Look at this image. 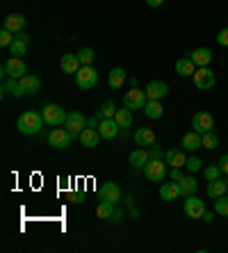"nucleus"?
I'll use <instances>...</instances> for the list:
<instances>
[{
    "label": "nucleus",
    "mask_w": 228,
    "mask_h": 253,
    "mask_svg": "<svg viewBox=\"0 0 228 253\" xmlns=\"http://www.w3.org/2000/svg\"><path fill=\"white\" fill-rule=\"evenodd\" d=\"M44 117H41L39 112H32V110H28V112H23L21 117H18L16 121V128L21 135L25 137H32V135H39V130L44 128Z\"/></svg>",
    "instance_id": "1"
},
{
    "label": "nucleus",
    "mask_w": 228,
    "mask_h": 253,
    "mask_svg": "<svg viewBox=\"0 0 228 253\" xmlns=\"http://www.w3.org/2000/svg\"><path fill=\"white\" fill-rule=\"evenodd\" d=\"M96 83H98V71L94 69V66H80V71L76 73V84L80 89H85V91H89V89H94Z\"/></svg>",
    "instance_id": "2"
},
{
    "label": "nucleus",
    "mask_w": 228,
    "mask_h": 253,
    "mask_svg": "<svg viewBox=\"0 0 228 253\" xmlns=\"http://www.w3.org/2000/svg\"><path fill=\"white\" fill-rule=\"evenodd\" d=\"M192 80H194V87L201 89V91H208V89H212V87H215V83H217L215 71H210L208 66H201V69L194 71Z\"/></svg>",
    "instance_id": "3"
},
{
    "label": "nucleus",
    "mask_w": 228,
    "mask_h": 253,
    "mask_svg": "<svg viewBox=\"0 0 228 253\" xmlns=\"http://www.w3.org/2000/svg\"><path fill=\"white\" fill-rule=\"evenodd\" d=\"M41 117H44V121H46L48 126H62V124H66V117H69V114L64 112V107L55 105V103H48V105L41 110Z\"/></svg>",
    "instance_id": "4"
},
{
    "label": "nucleus",
    "mask_w": 228,
    "mask_h": 253,
    "mask_svg": "<svg viewBox=\"0 0 228 253\" xmlns=\"http://www.w3.org/2000/svg\"><path fill=\"white\" fill-rule=\"evenodd\" d=\"M146 103H148L146 91H141V89H137V87H133L123 96V105L128 107V110H144Z\"/></svg>",
    "instance_id": "5"
},
{
    "label": "nucleus",
    "mask_w": 228,
    "mask_h": 253,
    "mask_svg": "<svg viewBox=\"0 0 228 253\" xmlns=\"http://www.w3.org/2000/svg\"><path fill=\"white\" fill-rule=\"evenodd\" d=\"M28 73V66H25V62H23V57H9L2 64V78H21Z\"/></svg>",
    "instance_id": "6"
},
{
    "label": "nucleus",
    "mask_w": 228,
    "mask_h": 253,
    "mask_svg": "<svg viewBox=\"0 0 228 253\" xmlns=\"http://www.w3.org/2000/svg\"><path fill=\"white\" fill-rule=\"evenodd\" d=\"M167 165H164L162 160H148V165L144 167V176L148 178V180H153V183H162L164 178H167Z\"/></svg>",
    "instance_id": "7"
},
{
    "label": "nucleus",
    "mask_w": 228,
    "mask_h": 253,
    "mask_svg": "<svg viewBox=\"0 0 228 253\" xmlns=\"http://www.w3.org/2000/svg\"><path fill=\"white\" fill-rule=\"evenodd\" d=\"M73 139H76V137L71 135L66 128H53L50 132H48V144H50L53 148H66Z\"/></svg>",
    "instance_id": "8"
},
{
    "label": "nucleus",
    "mask_w": 228,
    "mask_h": 253,
    "mask_svg": "<svg viewBox=\"0 0 228 253\" xmlns=\"http://www.w3.org/2000/svg\"><path fill=\"white\" fill-rule=\"evenodd\" d=\"M185 214L189 219H203L205 214V203L199 199V196H185Z\"/></svg>",
    "instance_id": "9"
},
{
    "label": "nucleus",
    "mask_w": 228,
    "mask_h": 253,
    "mask_svg": "<svg viewBox=\"0 0 228 253\" xmlns=\"http://www.w3.org/2000/svg\"><path fill=\"white\" fill-rule=\"evenodd\" d=\"M98 196L103 201H110V203H114V206H117L119 201H121V187H119L117 183L107 180V183H103L98 187Z\"/></svg>",
    "instance_id": "10"
},
{
    "label": "nucleus",
    "mask_w": 228,
    "mask_h": 253,
    "mask_svg": "<svg viewBox=\"0 0 228 253\" xmlns=\"http://www.w3.org/2000/svg\"><path fill=\"white\" fill-rule=\"evenodd\" d=\"M64 126H66V130H69L73 137H80V132L87 128V119L82 117V112H69Z\"/></svg>",
    "instance_id": "11"
},
{
    "label": "nucleus",
    "mask_w": 228,
    "mask_h": 253,
    "mask_svg": "<svg viewBox=\"0 0 228 253\" xmlns=\"http://www.w3.org/2000/svg\"><path fill=\"white\" fill-rule=\"evenodd\" d=\"M192 128L196 130V132H210L212 128H215V119H212L210 112H196L192 119Z\"/></svg>",
    "instance_id": "12"
},
{
    "label": "nucleus",
    "mask_w": 228,
    "mask_h": 253,
    "mask_svg": "<svg viewBox=\"0 0 228 253\" xmlns=\"http://www.w3.org/2000/svg\"><path fill=\"white\" fill-rule=\"evenodd\" d=\"M144 91H146L148 100H162L164 96L169 94V84L164 83V80H151Z\"/></svg>",
    "instance_id": "13"
},
{
    "label": "nucleus",
    "mask_w": 228,
    "mask_h": 253,
    "mask_svg": "<svg viewBox=\"0 0 228 253\" xmlns=\"http://www.w3.org/2000/svg\"><path fill=\"white\" fill-rule=\"evenodd\" d=\"M98 132H100V137H103V139H114V137L121 132V126H119L114 119H100Z\"/></svg>",
    "instance_id": "14"
},
{
    "label": "nucleus",
    "mask_w": 228,
    "mask_h": 253,
    "mask_svg": "<svg viewBox=\"0 0 228 253\" xmlns=\"http://www.w3.org/2000/svg\"><path fill=\"white\" fill-rule=\"evenodd\" d=\"M181 146H182V151H189V153H194V151L203 148V144H201V132H196V130L185 132V135H182Z\"/></svg>",
    "instance_id": "15"
},
{
    "label": "nucleus",
    "mask_w": 228,
    "mask_h": 253,
    "mask_svg": "<svg viewBox=\"0 0 228 253\" xmlns=\"http://www.w3.org/2000/svg\"><path fill=\"white\" fill-rule=\"evenodd\" d=\"M135 144L141 148H148L151 144H155V132H153L151 128H137L135 130V135H133Z\"/></svg>",
    "instance_id": "16"
},
{
    "label": "nucleus",
    "mask_w": 228,
    "mask_h": 253,
    "mask_svg": "<svg viewBox=\"0 0 228 253\" xmlns=\"http://www.w3.org/2000/svg\"><path fill=\"white\" fill-rule=\"evenodd\" d=\"M80 59H78V55H64V57L59 59V69H62V73H66V76H76L78 71H80Z\"/></svg>",
    "instance_id": "17"
},
{
    "label": "nucleus",
    "mask_w": 228,
    "mask_h": 253,
    "mask_svg": "<svg viewBox=\"0 0 228 253\" xmlns=\"http://www.w3.org/2000/svg\"><path fill=\"white\" fill-rule=\"evenodd\" d=\"M189 59L196 64V69H201V66H210L212 50H210V48H196V50H192V53H189Z\"/></svg>",
    "instance_id": "18"
},
{
    "label": "nucleus",
    "mask_w": 228,
    "mask_h": 253,
    "mask_svg": "<svg viewBox=\"0 0 228 253\" xmlns=\"http://www.w3.org/2000/svg\"><path fill=\"white\" fill-rule=\"evenodd\" d=\"M160 196H162V201H176L181 194V183L178 180H171V183H162L160 185Z\"/></svg>",
    "instance_id": "19"
},
{
    "label": "nucleus",
    "mask_w": 228,
    "mask_h": 253,
    "mask_svg": "<svg viewBox=\"0 0 228 253\" xmlns=\"http://www.w3.org/2000/svg\"><path fill=\"white\" fill-rule=\"evenodd\" d=\"M78 139L82 141V146L94 148V146H98V141L103 139V137H100L98 128H85V130L80 132V137H78Z\"/></svg>",
    "instance_id": "20"
},
{
    "label": "nucleus",
    "mask_w": 228,
    "mask_h": 253,
    "mask_svg": "<svg viewBox=\"0 0 228 253\" xmlns=\"http://www.w3.org/2000/svg\"><path fill=\"white\" fill-rule=\"evenodd\" d=\"M2 28L5 30H9V32H14V35H16V32H21V30H25V16L23 14H9V16L5 18V23H2Z\"/></svg>",
    "instance_id": "21"
},
{
    "label": "nucleus",
    "mask_w": 228,
    "mask_h": 253,
    "mask_svg": "<svg viewBox=\"0 0 228 253\" xmlns=\"http://www.w3.org/2000/svg\"><path fill=\"white\" fill-rule=\"evenodd\" d=\"M18 83H21V87H23V91H25V94H30V96H32V94H37V91H39V89H41V80L35 76V73H25V76L21 78Z\"/></svg>",
    "instance_id": "22"
},
{
    "label": "nucleus",
    "mask_w": 228,
    "mask_h": 253,
    "mask_svg": "<svg viewBox=\"0 0 228 253\" xmlns=\"http://www.w3.org/2000/svg\"><path fill=\"white\" fill-rule=\"evenodd\" d=\"M164 160H167V165H171V167H185V162H187L182 148H169V151H164Z\"/></svg>",
    "instance_id": "23"
},
{
    "label": "nucleus",
    "mask_w": 228,
    "mask_h": 253,
    "mask_svg": "<svg viewBox=\"0 0 228 253\" xmlns=\"http://www.w3.org/2000/svg\"><path fill=\"white\" fill-rule=\"evenodd\" d=\"M130 165L135 167V169H141V167H146L148 165V160H151V155H148V151L146 148H135L133 153H130Z\"/></svg>",
    "instance_id": "24"
},
{
    "label": "nucleus",
    "mask_w": 228,
    "mask_h": 253,
    "mask_svg": "<svg viewBox=\"0 0 228 253\" xmlns=\"http://www.w3.org/2000/svg\"><path fill=\"white\" fill-rule=\"evenodd\" d=\"M2 94H12L16 98H21V96H25V91L21 87V83H18V78H5L2 80Z\"/></svg>",
    "instance_id": "25"
},
{
    "label": "nucleus",
    "mask_w": 228,
    "mask_h": 253,
    "mask_svg": "<svg viewBox=\"0 0 228 253\" xmlns=\"http://www.w3.org/2000/svg\"><path fill=\"white\" fill-rule=\"evenodd\" d=\"M194 71H196V64H194L192 59H189V55H187V57H181L178 62H176V73H178V76L192 78Z\"/></svg>",
    "instance_id": "26"
},
{
    "label": "nucleus",
    "mask_w": 228,
    "mask_h": 253,
    "mask_svg": "<svg viewBox=\"0 0 228 253\" xmlns=\"http://www.w3.org/2000/svg\"><path fill=\"white\" fill-rule=\"evenodd\" d=\"M126 80H128V76H126V71H123L121 66L112 69V71H110V76H107V84H110L112 89H121Z\"/></svg>",
    "instance_id": "27"
},
{
    "label": "nucleus",
    "mask_w": 228,
    "mask_h": 253,
    "mask_svg": "<svg viewBox=\"0 0 228 253\" xmlns=\"http://www.w3.org/2000/svg\"><path fill=\"white\" fill-rule=\"evenodd\" d=\"M205 192H208V196H210V199H219V196L228 194L226 180H219V178H217V180H210V183H208V189H205Z\"/></svg>",
    "instance_id": "28"
},
{
    "label": "nucleus",
    "mask_w": 228,
    "mask_h": 253,
    "mask_svg": "<svg viewBox=\"0 0 228 253\" xmlns=\"http://www.w3.org/2000/svg\"><path fill=\"white\" fill-rule=\"evenodd\" d=\"M144 114H146L148 119H162L164 114V107L160 100H148L146 107H144Z\"/></svg>",
    "instance_id": "29"
},
{
    "label": "nucleus",
    "mask_w": 228,
    "mask_h": 253,
    "mask_svg": "<svg viewBox=\"0 0 228 253\" xmlns=\"http://www.w3.org/2000/svg\"><path fill=\"white\" fill-rule=\"evenodd\" d=\"M114 121H117L121 128H130V124H133V110H128V107L123 105L121 110H117V114H114Z\"/></svg>",
    "instance_id": "30"
},
{
    "label": "nucleus",
    "mask_w": 228,
    "mask_h": 253,
    "mask_svg": "<svg viewBox=\"0 0 228 253\" xmlns=\"http://www.w3.org/2000/svg\"><path fill=\"white\" fill-rule=\"evenodd\" d=\"M196 187H199V183H196V178H194V176H185L181 180V194L182 196L196 194Z\"/></svg>",
    "instance_id": "31"
},
{
    "label": "nucleus",
    "mask_w": 228,
    "mask_h": 253,
    "mask_svg": "<svg viewBox=\"0 0 228 253\" xmlns=\"http://www.w3.org/2000/svg\"><path fill=\"white\" fill-rule=\"evenodd\" d=\"M96 214H98V219H107V221H110L112 214H114V203H110V201H103V199H100L98 208H96Z\"/></svg>",
    "instance_id": "32"
},
{
    "label": "nucleus",
    "mask_w": 228,
    "mask_h": 253,
    "mask_svg": "<svg viewBox=\"0 0 228 253\" xmlns=\"http://www.w3.org/2000/svg\"><path fill=\"white\" fill-rule=\"evenodd\" d=\"M114 114H117V105H114L112 100H105V103H103V107L96 112V117H98V119H114Z\"/></svg>",
    "instance_id": "33"
},
{
    "label": "nucleus",
    "mask_w": 228,
    "mask_h": 253,
    "mask_svg": "<svg viewBox=\"0 0 228 253\" xmlns=\"http://www.w3.org/2000/svg\"><path fill=\"white\" fill-rule=\"evenodd\" d=\"M201 144H203V148H208V151H215L217 146H219V137L215 135V132H203L201 135Z\"/></svg>",
    "instance_id": "34"
},
{
    "label": "nucleus",
    "mask_w": 228,
    "mask_h": 253,
    "mask_svg": "<svg viewBox=\"0 0 228 253\" xmlns=\"http://www.w3.org/2000/svg\"><path fill=\"white\" fill-rule=\"evenodd\" d=\"M9 53H12V57H23V55L28 53V43L21 42V39H16V37H14L12 46H9Z\"/></svg>",
    "instance_id": "35"
},
{
    "label": "nucleus",
    "mask_w": 228,
    "mask_h": 253,
    "mask_svg": "<svg viewBox=\"0 0 228 253\" xmlns=\"http://www.w3.org/2000/svg\"><path fill=\"white\" fill-rule=\"evenodd\" d=\"M94 50H91V48H80V50H78V59H80V64L82 66H89L91 64V62H94Z\"/></svg>",
    "instance_id": "36"
},
{
    "label": "nucleus",
    "mask_w": 228,
    "mask_h": 253,
    "mask_svg": "<svg viewBox=\"0 0 228 253\" xmlns=\"http://www.w3.org/2000/svg\"><path fill=\"white\" fill-rule=\"evenodd\" d=\"M215 212L217 214H222V217H228V196H219V199H215Z\"/></svg>",
    "instance_id": "37"
},
{
    "label": "nucleus",
    "mask_w": 228,
    "mask_h": 253,
    "mask_svg": "<svg viewBox=\"0 0 228 253\" xmlns=\"http://www.w3.org/2000/svg\"><path fill=\"white\" fill-rule=\"evenodd\" d=\"M203 176H205V180L210 183V180H217V178L222 176V169H219V165H210V167H205Z\"/></svg>",
    "instance_id": "38"
},
{
    "label": "nucleus",
    "mask_w": 228,
    "mask_h": 253,
    "mask_svg": "<svg viewBox=\"0 0 228 253\" xmlns=\"http://www.w3.org/2000/svg\"><path fill=\"white\" fill-rule=\"evenodd\" d=\"M201 167H203V162H201L196 155H194V158H187V162H185V169H187L189 173H196V171H201Z\"/></svg>",
    "instance_id": "39"
},
{
    "label": "nucleus",
    "mask_w": 228,
    "mask_h": 253,
    "mask_svg": "<svg viewBox=\"0 0 228 253\" xmlns=\"http://www.w3.org/2000/svg\"><path fill=\"white\" fill-rule=\"evenodd\" d=\"M14 37H16L14 32H9V30L2 28V32H0V46H2V48H9V46H12V42H14Z\"/></svg>",
    "instance_id": "40"
},
{
    "label": "nucleus",
    "mask_w": 228,
    "mask_h": 253,
    "mask_svg": "<svg viewBox=\"0 0 228 253\" xmlns=\"http://www.w3.org/2000/svg\"><path fill=\"white\" fill-rule=\"evenodd\" d=\"M148 155H151L153 160H162V158H164V151H162V146H160L158 141L148 146Z\"/></svg>",
    "instance_id": "41"
},
{
    "label": "nucleus",
    "mask_w": 228,
    "mask_h": 253,
    "mask_svg": "<svg viewBox=\"0 0 228 253\" xmlns=\"http://www.w3.org/2000/svg\"><path fill=\"white\" fill-rule=\"evenodd\" d=\"M169 176H171V180H178V183H181L182 178H185V173H182V167H171Z\"/></svg>",
    "instance_id": "42"
},
{
    "label": "nucleus",
    "mask_w": 228,
    "mask_h": 253,
    "mask_svg": "<svg viewBox=\"0 0 228 253\" xmlns=\"http://www.w3.org/2000/svg\"><path fill=\"white\" fill-rule=\"evenodd\" d=\"M217 43H219V46H224V48H228V28L222 30V32L217 35Z\"/></svg>",
    "instance_id": "43"
},
{
    "label": "nucleus",
    "mask_w": 228,
    "mask_h": 253,
    "mask_svg": "<svg viewBox=\"0 0 228 253\" xmlns=\"http://www.w3.org/2000/svg\"><path fill=\"white\" fill-rule=\"evenodd\" d=\"M217 165H219V169H222V173H226V176H228V153H226V155H222Z\"/></svg>",
    "instance_id": "44"
},
{
    "label": "nucleus",
    "mask_w": 228,
    "mask_h": 253,
    "mask_svg": "<svg viewBox=\"0 0 228 253\" xmlns=\"http://www.w3.org/2000/svg\"><path fill=\"white\" fill-rule=\"evenodd\" d=\"M121 219H123V212H121V210H114V214H112L110 221H112V224H119Z\"/></svg>",
    "instance_id": "45"
},
{
    "label": "nucleus",
    "mask_w": 228,
    "mask_h": 253,
    "mask_svg": "<svg viewBox=\"0 0 228 253\" xmlns=\"http://www.w3.org/2000/svg\"><path fill=\"white\" fill-rule=\"evenodd\" d=\"M16 39H21V42L30 43V35H28V32H23V30H21V32H16Z\"/></svg>",
    "instance_id": "46"
},
{
    "label": "nucleus",
    "mask_w": 228,
    "mask_h": 253,
    "mask_svg": "<svg viewBox=\"0 0 228 253\" xmlns=\"http://www.w3.org/2000/svg\"><path fill=\"white\" fill-rule=\"evenodd\" d=\"M98 124H100V119L94 117V119H89L87 121V128H98Z\"/></svg>",
    "instance_id": "47"
},
{
    "label": "nucleus",
    "mask_w": 228,
    "mask_h": 253,
    "mask_svg": "<svg viewBox=\"0 0 228 253\" xmlns=\"http://www.w3.org/2000/svg\"><path fill=\"white\" fill-rule=\"evenodd\" d=\"M162 2H164V0H146V5H148V7H160Z\"/></svg>",
    "instance_id": "48"
},
{
    "label": "nucleus",
    "mask_w": 228,
    "mask_h": 253,
    "mask_svg": "<svg viewBox=\"0 0 228 253\" xmlns=\"http://www.w3.org/2000/svg\"><path fill=\"white\" fill-rule=\"evenodd\" d=\"M212 219H215V214H212V212H208V210H205V214H203V221H212Z\"/></svg>",
    "instance_id": "49"
},
{
    "label": "nucleus",
    "mask_w": 228,
    "mask_h": 253,
    "mask_svg": "<svg viewBox=\"0 0 228 253\" xmlns=\"http://www.w3.org/2000/svg\"><path fill=\"white\" fill-rule=\"evenodd\" d=\"M71 199H73V203H80V201H82V194H73Z\"/></svg>",
    "instance_id": "50"
},
{
    "label": "nucleus",
    "mask_w": 228,
    "mask_h": 253,
    "mask_svg": "<svg viewBox=\"0 0 228 253\" xmlns=\"http://www.w3.org/2000/svg\"><path fill=\"white\" fill-rule=\"evenodd\" d=\"M226 187H228V180H226Z\"/></svg>",
    "instance_id": "51"
}]
</instances>
